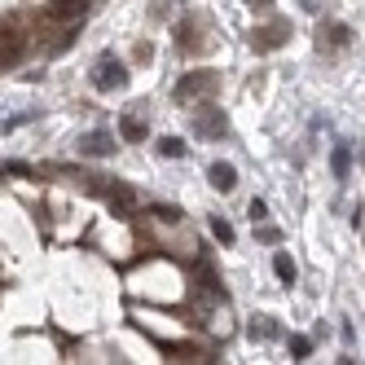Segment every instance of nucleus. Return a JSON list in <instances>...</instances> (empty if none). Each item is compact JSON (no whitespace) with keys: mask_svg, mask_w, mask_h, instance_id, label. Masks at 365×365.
<instances>
[{"mask_svg":"<svg viewBox=\"0 0 365 365\" xmlns=\"http://www.w3.org/2000/svg\"><path fill=\"white\" fill-rule=\"evenodd\" d=\"M93 88L97 93H123L128 88V66L115 53H101L97 66H93Z\"/></svg>","mask_w":365,"mask_h":365,"instance_id":"f257e3e1","label":"nucleus"},{"mask_svg":"<svg viewBox=\"0 0 365 365\" xmlns=\"http://www.w3.org/2000/svg\"><path fill=\"white\" fill-rule=\"evenodd\" d=\"M216 84H220L216 71H190V75H180V80H176L172 97H176V101H198V97H212Z\"/></svg>","mask_w":365,"mask_h":365,"instance_id":"f03ea898","label":"nucleus"},{"mask_svg":"<svg viewBox=\"0 0 365 365\" xmlns=\"http://www.w3.org/2000/svg\"><path fill=\"white\" fill-rule=\"evenodd\" d=\"M88 9V0H48L44 5V22H53V27H71V22H80Z\"/></svg>","mask_w":365,"mask_h":365,"instance_id":"7ed1b4c3","label":"nucleus"},{"mask_svg":"<svg viewBox=\"0 0 365 365\" xmlns=\"http://www.w3.org/2000/svg\"><path fill=\"white\" fill-rule=\"evenodd\" d=\"M286 36H291V27H286L282 18H273L269 27H255L251 31V48H255V53H273V48L286 44Z\"/></svg>","mask_w":365,"mask_h":365,"instance_id":"20e7f679","label":"nucleus"},{"mask_svg":"<svg viewBox=\"0 0 365 365\" xmlns=\"http://www.w3.org/2000/svg\"><path fill=\"white\" fill-rule=\"evenodd\" d=\"M194 133L207 137V141H220V137L229 133V123H225V115H220L216 106H198V110H194Z\"/></svg>","mask_w":365,"mask_h":365,"instance_id":"39448f33","label":"nucleus"},{"mask_svg":"<svg viewBox=\"0 0 365 365\" xmlns=\"http://www.w3.org/2000/svg\"><path fill=\"white\" fill-rule=\"evenodd\" d=\"M115 133H106V128H97V133H84L80 137V154H93V159H106V154H115Z\"/></svg>","mask_w":365,"mask_h":365,"instance_id":"423d86ee","label":"nucleus"},{"mask_svg":"<svg viewBox=\"0 0 365 365\" xmlns=\"http://www.w3.org/2000/svg\"><path fill=\"white\" fill-rule=\"evenodd\" d=\"M348 40H352V31L339 27V22H322V27H317V48H322V53H326V48H344Z\"/></svg>","mask_w":365,"mask_h":365,"instance_id":"0eeeda50","label":"nucleus"},{"mask_svg":"<svg viewBox=\"0 0 365 365\" xmlns=\"http://www.w3.org/2000/svg\"><path fill=\"white\" fill-rule=\"evenodd\" d=\"M207 180H212V190L229 194L233 185H238V168H233V163H212V168H207Z\"/></svg>","mask_w":365,"mask_h":365,"instance_id":"6e6552de","label":"nucleus"},{"mask_svg":"<svg viewBox=\"0 0 365 365\" xmlns=\"http://www.w3.org/2000/svg\"><path fill=\"white\" fill-rule=\"evenodd\" d=\"M22 53H27V44H22V36H18V31H9V22H5V53H0L5 71H9V66H18V62H22Z\"/></svg>","mask_w":365,"mask_h":365,"instance_id":"1a4fd4ad","label":"nucleus"},{"mask_svg":"<svg viewBox=\"0 0 365 365\" xmlns=\"http://www.w3.org/2000/svg\"><path fill=\"white\" fill-rule=\"evenodd\" d=\"M180 53H198V48H202V36H198V18H185V22H180Z\"/></svg>","mask_w":365,"mask_h":365,"instance_id":"9d476101","label":"nucleus"},{"mask_svg":"<svg viewBox=\"0 0 365 365\" xmlns=\"http://www.w3.org/2000/svg\"><path fill=\"white\" fill-rule=\"evenodd\" d=\"M106 202L115 207L119 216H128V212H133V202H137V198H133V190H128V185H106Z\"/></svg>","mask_w":365,"mask_h":365,"instance_id":"9b49d317","label":"nucleus"},{"mask_svg":"<svg viewBox=\"0 0 365 365\" xmlns=\"http://www.w3.org/2000/svg\"><path fill=\"white\" fill-rule=\"evenodd\" d=\"M119 137H123V141H145L150 133H145V123H141L137 115H123V119H119Z\"/></svg>","mask_w":365,"mask_h":365,"instance_id":"f8f14e48","label":"nucleus"},{"mask_svg":"<svg viewBox=\"0 0 365 365\" xmlns=\"http://www.w3.org/2000/svg\"><path fill=\"white\" fill-rule=\"evenodd\" d=\"M273 273H277V282L295 286V259L286 255V251H277V255H273Z\"/></svg>","mask_w":365,"mask_h":365,"instance_id":"ddd939ff","label":"nucleus"},{"mask_svg":"<svg viewBox=\"0 0 365 365\" xmlns=\"http://www.w3.org/2000/svg\"><path fill=\"white\" fill-rule=\"evenodd\" d=\"M330 168H334V176H339V180L348 176V168H352V154H348V145H334V154H330Z\"/></svg>","mask_w":365,"mask_h":365,"instance_id":"4468645a","label":"nucleus"},{"mask_svg":"<svg viewBox=\"0 0 365 365\" xmlns=\"http://www.w3.org/2000/svg\"><path fill=\"white\" fill-rule=\"evenodd\" d=\"M159 154H163V159H185V141H180V137H163Z\"/></svg>","mask_w":365,"mask_h":365,"instance_id":"2eb2a0df","label":"nucleus"},{"mask_svg":"<svg viewBox=\"0 0 365 365\" xmlns=\"http://www.w3.org/2000/svg\"><path fill=\"white\" fill-rule=\"evenodd\" d=\"M273 334H277L273 317H255V322H251V339H273Z\"/></svg>","mask_w":365,"mask_h":365,"instance_id":"dca6fc26","label":"nucleus"},{"mask_svg":"<svg viewBox=\"0 0 365 365\" xmlns=\"http://www.w3.org/2000/svg\"><path fill=\"white\" fill-rule=\"evenodd\" d=\"M308 352H312V339H308V334H291V356L304 361Z\"/></svg>","mask_w":365,"mask_h":365,"instance_id":"f3484780","label":"nucleus"},{"mask_svg":"<svg viewBox=\"0 0 365 365\" xmlns=\"http://www.w3.org/2000/svg\"><path fill=\"white\" fill-rule=\"evenodd\" d=\"M212 233H216V238H220V242H225V247H229V242H233V225H229V220H220V216H216V220H212Z\"/></svg>","mask_w":365,"mask_h":365,"instance_id":"a211bd4d","label":"nucleus"},{"mask_svg":"<svg viewBox=\"0 0 365 365\" xmlns=\"http://www.w3.org/2000/svg\"><path fill=\"white\" fill-rule=\"evenodd\" d=\"M247 216H251L255 225L264 220V216H269V207H264V198H251V207H247Z\"/></svg>","mask_w":365,"mask_h":365,"instance_id":"6ab92c4d","label":"nucleus"},{"mask_svg":"<svg viewBox=\"0 0 365 365\" xmlns=\"http://www.w3.org/2000/svg\"><path fill=\"white\" fill-rule=\"evenodd\" d=\"M247 5H251V9H259V14H269V9H273V0H247Z\"/></svg>","mask_w":365,"mask_h":365,"instance_id":"aec40b11","label":"nucleus"}]
</instances>
